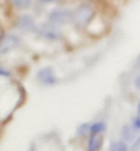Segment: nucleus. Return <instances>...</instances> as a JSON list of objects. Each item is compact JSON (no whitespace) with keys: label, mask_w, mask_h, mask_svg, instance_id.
Wrapping results in <instances>:
<instances>
[{"label":"nucleus","mask_w":140,"mask_h":151,"mask_svg":"<svg viewBox=\"0 0 140 151\" xmlns=\"http://www.w3.org/2000/svg\"><path fill=\"white\" fill-rule=\"evenodd\" d=\"M93 16V9L90 4H80L71 11V22L78 27H85Z\"/></svg>","instance_id":"f257e3e1"},{"label":"nucleus","mask_w":140,"mask_h":151,"mask_svg":"<svg viewBox=\"0 0 140 151\" xmlns=\"http://www.w3.org/2000/svg\"><path fill=\"white\" fill-rule=\"evenodd\" d=\"M71 11L68 7H57L50 10L48 14V21L55 26L65 25L71 21Z\"/></svg>","instance_id":"f03ea898"},{"label":"nucleus","mask_w":140,"mask_h":151,"mask_svg":"<svg viewBox=\"0 0 140 151\" xmlns=\"http://www.w3.org/2000/svg\"><path fill=\"white\" fill-rule=\"evenodd\" d=\"M38 32L42 37H44L46 40H49V41H58L62 38V32L55 25L53 24H44L39 27Z\"/></svg>","instance_id":"7ed1b4c3"},{"label":"nucleus","mask_w":140,"mask_h":151,"mask_svg":"<svg viewBox=\"0 0 140 151\" xmlns=\"http://www.w3.org/2000/svg\"><path fill=\"white\" fill-rule=\"evenodd\" d=\"M16 26L22 32H34L37 31V24L34 19L28 14H22L16 21Z\"/></svg>","instance_id":"20e7f679"},{"label":"nucleus","mask_w":140,"mask_h":151,"mask_svg":"<svg viewBox=\"0 0 140 151\" xmlns=\"http://www.w3.org/2000/svg\"><path fill=\"white\" fill-rule=\"evenodd\" d=\"M20 43V40L17 36L15 35H7L3 37V40L0 41V54H6L10 50L15 49Z\"/></svg>","instance_id":"39448f33"},{"label":"nucleus","mask_w":140,"mask_h":151,"mask_svg":"<svg viewBox=\"0 0 140 151\" xmlns=\"http://www.w3.org/2000/svg\"><path fill=\"white\" fill-rule=\"evenodd\" d=\"M37 79L41 84L43 85H54L57 82V78L53 73V69H50V68H43L41 69L38 73H37Z\"/></svg>","instance_id":"423d86ee"},{"label":"nucleus","mask_w":140,"mask_h":151,"mask_svg":"<svg viewBox=\"0 0 140 151\" xmlns=\"http://www.w3.org/2000/svg\"><path fill=\"white\" fill-rule=\"evenodd\" d=\"M102 145V138L98 134H92V137L88 141V151H97Z\"/></svg>","instance_id":"0eeeda50"},{"label":"nucleus","mask_w":140,"mask_h":151,"mask_svg":"<svg viewBox=\"0 0 140 151\" xmlns=\"http://www.w3.org/2000/svg\"><path fill=\"white\" fill-rule=\"evenodd\" d=\"M136 132H138L136 129H133L130 127H124L123 132H122V137L127 141H133L136 137Z\"/></svg>","instance_id":"6e6552de"},{"label":"nucleus","mask_w":140,"mask_h":151,"mask_svg":"<svg viewBox=\"0 0 140 151\" xmlns=\"http://www.w3.org/2000/svg\"><path fill=\"white\" fill-rule=\"evenodd\" d=\"M127 150L128 147L123 141H114L109 146V151H127Z\"/></svg>","instance_id":"1a4fd4ad"},{"label":"nucleus","mask_w":140,"mask_h":151,"mask_svg":"<svg viewBox=\"0 0 140 151\" xmlns=\"http://www.w3.org/2000/svg\"><path fill=\"white\" fill-rule=\"evenodd\" d=\"M105 129H106V125L103 123H101V122L90 125V133L91 134H100L102 132H105Z\"/></svg>","instance_id":"9d476101"},{"label":"nucleus","mask_w":140,"mask_h":151,"mask_svg":"<svg viewBox=\"0 0 140 151\" xmlns=\"http://www.w3.org/2000/svg\"><path fill=\"white\" fill-rule=\"evenodd\" d=\"M11 3L14 6H16L17 9H26L31 5L32 0H11Z\"/></svg>","instance_id":"9b49d317"},{"label":"nucleus","mask_w":140,"mask_h":151,"mask_svg":"<svg viewBox=\"0 0 140 151\" xmlns=\"http://www.w3.org/2000/svg\"><path fill=\"white\" fill-rule=\"evenodd\" d=\"M87 134H90V124H83L78 128V135L86 137Z\"/></svg>","instance_id":"f8f14e48"},{"label":"nucleus","mask_w":140,"mask_h":151,"mask_svg":"<svg viewBox=\"0 0 140 151\" xmlns=\"http://www.w3.org/2000/svg\"><path fill=\"white\" fill-rule=\"evenodd\" d=\"M10 75V73L7 71V70H5V69H1L0 68V76H9Z\"/></svg>","instance_id":"ddd939ff"},{"label":"nucleus","mask_w":140,"mask_h":151,"mask_svg":"<svg viewBox=\"0 0 140 151\" xmlns=\"http://www.w3.org/2000/svg\"><path fill=\"white\" fill-rule=\"evenodd\" d=\"M134 127H135V129H136V130H138L139 128H140V122H139V117H138V118H136V119L134 120Z\"/></svg>","instance_id":"4468645a"},{"label":"nucleus","mask_w":140,"mask_h":151,"mask_svg":"<svg viewBox=\"0 0 140 151\" xmlns=\"http://www.w3.org/2000/svg\"><path fill=\"white\" fill-rule=\"evenodd\" d=\"M39 3H43V4H48V3H53V1H57V0H38Z\"/></svg>","instance_id":"2eb2a0df"}]
</instances>
